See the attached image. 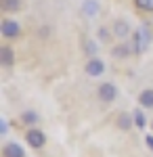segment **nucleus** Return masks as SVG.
<instances>
[{"label":"nucleus","mask_w":153,"mask_h":157,"mask_svg":"<svg viewBox=\"0 0 153 157\" xmlns=\"http://www.w3.org/2000/svg\"><path fill=\"white\" fill-rule=\"evenodd\" d=\"M130 50H132V48H128L126 44H120L118 48H113V50H111V57H120V59H122V57H128V55H130Z\"/></svg>","instance_id":"nucleus-13"},{"label":"nucleus","mask_w":153,"mask_h":157,"mask_svg":"<svg viewBox=\"0 0 153 157\" xmlns=\"http://www.w3.org/2000/svg\"><path fill=\"white\" fill-rule=\"evenodd\" d=\"M132 117H134V124H136V128H141V130H143V128H145V115H143L141 109H136Z\"/></svg>","instance_id":"nucleus-15"},{"label":"nucleus","mask_w":153,"mask_h":157,"mask_svg":"<svg viewBox=\"0 0 153 157\" xmlns=\"http://www.w3.org/2000/svg\"><path fill=\"white\" fill-rule=\"evenodd\" d=\"M145 143H147V147H149V149L153 151V136H151V134H147V138H145Z\"/></svg>","instance_id":"nucleus-19"},{"label":"nucleus","mask_w":153,"mask_h":157,"mask_svg":"<svg viewBox=\"0 0 153 157\" xmlns=\"http://www.w3.org/2000/svg\"><path fill=\"white\" fill-rule=\"evenodd\" d=\"M82 9H84V13H86L88 17H94V15L99 13V4H96L94 0H84Z\"/></svg>","instance_id":"nucleus-12"},{"label":"nucleus","mask_w":153,"mask_h":157,"mask_svg":"<svg viewBox=\"0 0 153 157\" xmlns=\"http://www.w3.org/2000/svg\"><path fill=\"white\" fill-rule=\"evenodd\" d=\"M86 52H88V55H94V52H96V44H94L92 40L86 42Z\"/></svg>","instance_id":"nucleus-17"},{"label":"nucleus","mask_w":153,"mask_h":157,"mask_svg":"<svg viewBox=\"0 0 153 157\" xmlns=\"http://www.w3.org/2000/svg\"><path fill=\"white\" fill-rule=\"evenodd\" d=\"M151 128H153V120H151Z\"/></svg>","instance_id":"nucleus-21"},{"label":"nucleus","mask_w":153,"mask_h":157,"mask_svg":"<svg viewBox=\"0 0 153 157\" xmlns=\"http://www.w3.org/2000/svg\"><path fill=\"white\" fill-rule=\"evenodd\" d=\"M0 32H2L4 38H17L21 34V25L17 21H13V19H4L2 25H0Z\"/></svg>","instance_id":"nucleus-5"},{"label":"nucleus","mask_w":153,"mask_h":157,"mask_svg":"<svg viewBox=\"0 0 153 157\" xmlns=\"http://www.w3.org/2000/svg\"><path fill=\"white\" fill-rule=\"evenodd\" d=\"M25 140H27V145L34 147V149H42V147L46 145V134L42 132L40 128H29L27 134H25Z\"/></svg>","instance_id":"nucleus-3"},{"label":"nucleus","mask_w":153,"mask_h":157,"mask_svg":"<svg viewBox=\"0 0 153 157\" xmlns=\"http://www.w3.org/2000/svg\"><path fill=\"white\" fill-rule=\"evenodd\" d=\"M116 124H118L120 130H130V128H132V124H134V117H132L130 113H120Z\"/></svg>","instance_id":"nucleus-10"},{"label":"nucleus","mask_w":153,"mask_h":157,"mask_svg":"<svg viewBox=\"0 0 153 157\" xmlns=\"http://www.w3.org/2000/svg\"><path fill=\"white\" fill-rule=\"evenodd\" d=\"M2 157H25V151L19 143H6L2 147Z\"/></svg>","instance_id":"nucleus-7"},{"label":"nucleus","mask_w":153,"mask_h":157,"mask_svg":"<svg viewBox=\"0 0 153 157\" xmlns=\"http://www.w3.org/2000/svg\"><path fill=\"white\" fill-rule=\"evenodd\" d=\"M139 103L145 109H153V88H147L139 94Z\"/></svg>","instance_id":"nucleus-9"},{"label":"nucleus","mask_w":153,"mask_h":157,"mask_svg":"<svg viewBox=\"0 0 153 157\" xmlns=\"http://www.w3.org/2000/svg\"><path fill=\"white\" fill-rule=\"evenodd\" d=\"M0 9L4 13H15L21 9V0H0Z\"/></svg>","instance_id":"nucleus-11"},{"label":"nucleus","mask_w":153,"mask_h":157,"mask_svg":"<svg viewBox=\"0 0 153 157\" xmlns=\"http://www.w3.org/2000/svg\"><path fill=\"white\" fill-rule=\"evenodd\" d=\"M0 132L4 134V132H9V121L2 117V121H0Z\"/></svg>","instance_id":"nucleus-18"},{"label":"nucleus","mask_w":153,"mask_h":157,"mask_svg":"<svg viewBox=\"0 0 153 157\" xmlns=\"http://www.w3.org/2000/svg\"><path fill=\"white\" fill-rule=\"evenodd\" d=\"M149 42H151V36H149L147 27L143 25V27H139V29L134 32V40H132V50H134V52H143V50L149 46Z\"/></svg>","instance_id":"nucleus-1"},{"label":"nucleus","mask_w":153,"mask_h":157,"mask_svg":"<svg viewBox=\"0 0 153 157\" xmlns=\"http://www.w3.org/2000/svg\"><path fill=\"white\" fill-rule=\"evenodd\" d=\"M99 38H101V40H107V32H105V27H101V29H99Z\"/></svg>","instance_id":"nucleus-20"},{"label":"nucleus","mask_w":153,"mask_h":157,"mask_svg":"<svg viewBox=\"0 0 153 157\" xmlns=\"http://www.w3.org/2000/svg\"><path fill=\"white\" fill-rule=\"evenodd\" d=\"M134 4L141 11H153V0H134Z\"/></svg>","instance_id":"nucleus-16"},{"label":"nucleus","mask_w":153,"mask_h":157,"mask_svg":"<svg viewBox=\"0 0 153 157\" xmlns=\"http://www.w3.org/2000/svg\"><path fill=\"white\" fill-rule=\"evenodd\" d=\"M84 69H86V73H88L90 78H99V75L105 73V63H103L101 59H96V57H92V59L86 61Z\"/></svg>","instance_id":"nucleus-4"},{"label":"nucleus","mask_w":153,"mask_h":157,"mask_svg":"<svg viewBox=\"0 0 153 157\" xmlns=\"http://www.w3.org/2000/svg\"><path fill=\"white\" fill-rule=\"evenodd\" d=\"M0 63L4 67H11L13 63H15V52H13L11 46H2L0 48Z\"/></svg>","instance_id":"nucleus-8"},{"label":"nucleus","mask_w":153,"mask_h":157,"mask_svg":"<svg viewBox=\"0 0 153 157\" xmlns=\"http://www.w3.org/2000/svg\"><path fill=\"white\" fill-rule=\"evenodd\" d=\"M96 94H99V98H101L103 103H113V101L118 98L120 90H118V86H116V84H111V82H103V84L99 86Z\"/></svg>","instance_id":"nucleus-2"},{"label":"nucleus","mask_w":153,"mask_h":157,"mask_svg":"<svg viewBox=\"0 0 153 157\" xmlns=\"http://www.w3.org/2000/svg\"><path fill=\"white\" fill-rule=\"evenodd\" d=\"M130 23L128 21H124V19H116V23H113V36L120 38V40H124V38L130 36Z\"/></svg>","instance_id":"nucleus-6"},{"label":"nucleus","mask_w":153,"mask_h":157,"mask_svg":"<svg viewBox=\"0 0 153 157\" xmlns=\"http://www.w3.org/2000/svg\"><path fill=\"white\" fill-rule=\"evenodd\" d=\"M21 120H23L25 124H29V126L34 128V124L38 121V113H36V111H23V115H21Z\"/></svg>","instance_id":"nucleus-14"}]
</instances>
